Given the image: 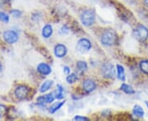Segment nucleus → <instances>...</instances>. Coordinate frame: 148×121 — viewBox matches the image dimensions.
Here are the masks:
<instances>
[{"instance_id": "obj_1", "label": "nucleus", "mask_w": 148, "mask_h": 121, "mask_svg": "<svg viewBox=\"0 0 148 121\" xmlns=\"http://www.w3.org/2000/svg\"><path fill=\"white\" fill-rule=\"evenodd\" d=\"M101 43L105 46H113L117 43L118 40V36H117L116 32L111 29L106 30V31L102 34L101 36Z\"/></svg>"}, {"instance_id": "obj_2", "label": "nucleus", "mask_w": 148, "mask_h": 121, "mask_svg": "<svg viewBox=\"0 0 148 121\" xmlns=\"http://www.w3.org/2000/svg\"><path fill=\"white\" fill-rule=\"evenodd\" d=\"M133 36L140 42H144L148 39V30L143 25H139L133 30Z\"/></svg>"}, {"instance_id": "obj_3", "label": "nucleus", "mask_w": 148, "mask_h": 121, "mask_svg": "<svg viewBox=\"0 0 148 121\" xmlns=\"http://www.w3.org/2000/svg\"><path fill=\"white\" fill-rule=\"evenodd\" d=\"M95 12L92 10H86L81 15V21L85 26H90L95 22Z\"/></svg>"}, {"instance_id": "obj_4", "label": "nucleus", "mask_w": 148, "mask_h": 121, "mask_svg": "<svg viewBox=\"0 0 148 121\" xmlns=\"http://www.w3.org/2000/svg\"><path fill=\"white\" fill-rule=\"evenodd\" d=\"M101 72H102V75L106 79H113L115 74L114 67L113 64L111 63L104 64L101 68Z\"/></svg>"}, {"instance_id": "obj_5", "label": "nucleus", "mask_w": 148, "mask_h": 121, "mask_svg": "<svg viewBox=\"0 0 148 121\" xmlns=\"http://www.w3.org/2000/svg\"><path fill=\"white\" fill-rule=\"evenodd\" d=\"M91 47V43L87 39H81L77 44V50L80 53H87Z\"/></svg>"}, {"instance_id": "obj_6", "label": "nucleus", "mask_w": 148, "mask_h": 121, "mask_svg": "<svg viewBox=\"0 0 148 121\" xmlns=\"http://www.w3.org/2000/svg\"><path fill=\"white\" fill-rule=\"evenodd\" d=\"M3 38L9 44H12L18 40V34L14 30H7L3 33Z\"/></svg>"}, {"instance_id": "obj_7", "label": "nucleus", "mask_w": 148, "mask_h": 121, "mask_svg": "<svg viewBox=\"0 0 148 121\" xmlns=\"http://www.w3.org/2000/svg\"><path fill=\"white\" fill-rule=\"evenodd\" d=\"M15 96L16 98H18L19 100H23L25 98H27L29 93V89L25 85H19L17 86L15 89Z\"/></svg>"}, {"instance_id": "obj_8", "label": "nucleus", "mask_w": 148, "mask_h": 121, "mask_svg": "<svg viewBox=\"0 0 148 121\" xmlns=\"http://www.w3.org/2000/svg\"><path fill=\"white\" fill-rule=\"evenodd\" d=\"M82 87H83V90L86 93H90L96 89V84L91 79H86L83 82Z\"/></svg>"}, {"instance_id": "obj_9", "label": "nucleus", "mask_w": 148, "mask_h": 121, "mask_svg": "<svg viewBox=\"0 0 148 121\" xmlns=\"http://www.w3.org/2000/svg\"><path fill=\"white\" fill-rule=\"evenodd\" d=\"M67 52H68L67 47L64 44H57L54 47V54L58 58L64 57L67 54Z\"/></svg>"}, {"instance_id": "obj_10", "label": "nucleus", "mask_w": 148, "mask_h": 121, "mask_svg": "<svg viewBox=\"0 0 148 121\" xmlns=\"http://www.w3.org/2000/svg\"><path fill=\"white\" fill-rule=\"evenodd\" d=\"M37 70L40 74L43 75H48L51 73L52 70L50 68V66L46 63H40L37 66Z\"/></svg>"}, {"instance_id": "obj_11", "label": "nucleus", "mask_w": 148, "mask_h": 121, "mask_svg": "<svg viewBox=\"0 0 148 121\" xmlns=\"http://www.w3.org/2000/svg\"><path fill=\"white\" fill-rule=\"evenodd\" d=\"M132 114L137 117L143 118V117H144V110L141 105H135L133 109H132Z\"/></svg>"}, {"instance_id": "obj_12", "label": "nucleus", "mask_w": 148, "mask_h": 121, "mask_svg": "<svg viewBox=\"0 0 148 121\" xmlns=\"http://www.w3.org/2000/svg\"><path fill=\"white\" fill-rule=\"evenodd\" d=\"M53 34V28L50 25H46L45 26L42 30V35L45 38H49Z\"/></svg>"}, {"instance_id": "obj_13", "label": "nucleus", "mask_w": 148, "mask_h": 121, "mask_svg": "<svg viewBox=\"0 0 148 121\" xmlns=\"http://www.w3.org/2000/svg\"><path fill=\"white\" fill-rule=\"evenodd\" d=\"M117 77L121 81L125 80V74H124V68L121 65H117Z\"/></svg>"}, {"instance_id": "obj_14", "label": "nucleus", "mask_w": 148, "mask_h": 121, "mask_svg": "<svg viewBox=\"0 0 148 121\" xmlns=\"http://www.w3.org/2000/svg\"><path fill=\"white\" fill-rule=\"evenodd\" d=\"M53 84V82L52 80H46V81H45V83L41 85V87L40 89V93H45V92H47L48 90L52 87Z\"/></svg>"}, {"instance_id": "obj_15", "label": "nucleus", "mask_w": 148, "mask_h": 121, "mask_svg": "<svg viewBox=\"0 0 148 121\" xmlns=\"http://www.w3.org/2000/svg\"><path fill=\"white\" fill-rule=\"evenodd\" d=\"M64 104H65V101H61V102L58 101V102L54 103L53 105H52L49 107V112H50L51 114L55 113V112L58 111V110H59Z\"/></svg>"}, {"instance_id": "obj_16", "label": "nucleus", "mask_w": 148, "mask_h": 121, "mask_svg": "<svg viewBox=\"0 0 148 121\" xmlns=\"http://www.w3.org/2000/svg\"><path fill=\"white\" fill-rule=\"evenodd\" d=\"M121 90L123 93H125L126 94H134V93H135V90L133 89V88L131 87L130 85H128V84H122Z\"/></svg>"}, {"instance_id": "obj_17", "label": "nucleus", "mask_w": 148, "mask_h": 121, "mask_svg": "<svg viewBox=\"0 0 148 121\" xmlns=\"http://www.w3.org/2000/svg\"><path fill=\"white\" fill-rule=\"evenodd\" d=\"M139 66L141 70L143 71L144 74H148V61L147 60H143L141 61V62L139 64Z\"/></svg>"}, {"instance_id": "obj_18", "label": "nucleus", "mask_w": 148, "mask_h": 121, "mask_svg": "<svg viewBox=\"0 0 148 121\" xmlns=\"http://www.w3.org/2000/svg\"><path fill=\"white\" fill-rule=\"evenodd\" d=\"M55 96H56V98L57 99H63L64 97V96H65V94H64V88L60 85V84H58V89H57V92H56V94H55Z\"/></svg>"}, {"instance_id": "obj_19", "label": "nucleus", "mask_w": 148, "mask_h": 121, "mask_svg": "<svg viewBox=\"0 0 148 121\" xmlns=\"http://www.w3.org/2000/svg\"><path fill=\"white\" fill-rule=\"evenodd\" d=\"M77 67L78 68L80 71L83 72V71H86L87 70V64L86 62H83V61H79L77 62Z\"/></svg>"}, {"instance_id": "obj_20", "label": "nucleus", "mask_w": 148, "mask_h": 121, "mask_svg": "<svg viewBox=\"0 0 148 121\" xmlns=\"http://www.w3.org/2000/svg\"><path fill=\"white\" fill-rule=\"evenodd\" d=\"M77 79H78L77 75L76 74H74V73H73V74H69V75H68L66 80H67V83H68V84H73V83H75Z\"/></svg>"}, {"instance_id": "obj_21", "label": "nucleus", "mask_w": 148, "mask_h": 121, "mask_svg": "<svg viewBox=\"0 0 148 121\" xmlns=\"http://www.w3.org/2000/svg\"><path fill=\"white\" fill-rule=\"evenodd\" d=\"M55 93H49L44 96L45 97V100L46 101V103H51L55 98H56V96L54 94Z\"/></svg>"}, {"instance_id": "obj_22", "label": "nucleus", "mask_w": 148, "mask_h": 121, "mask_svg": "<svg viewBox=\"0 0 148 121\" xmlns=\"http://www.w3.org/2000/svg\"><path fill=\"white\" fill-rule=\"evenodd\" d=\"M0 21L8 23L9 21V16L3 11H0Z\"/></svg>"}, {"instance_id": "obj_23", "label": "nucleus", "mask_w": 148, "mask_h": 121, "mask_svg": "<svg viewBox=\"0 0 148 121\" xmlns=\"http://www.w3.org/2000/svg\"><path fill=\"white\" fill-rule=\"evenodd\" d=\"M37 103H38V105H41V106L45 105L46 101H45V97H44V96L39 97L37 98Z\"/></svg>"}, {"instance_id": "obj_24", "label": "nucleus", "mask_w": 148, "mask_h": 121, "mask_svg": "<svg viewBox=\"0 0 148 121\" xmlns=\"http://www.w3.org/2000/svg\"><path fill=\"white\" fill-rule=\"evenodd\" d=\"M10 13L12 15V16H14V17H20L21 16V11L19 10H16V9H13V10H12L10 11Z\"/></svg>"}, {"instance_id": "obj_25", "label": "nucleus", "mask_w": 148, "mask_h": 121, "mask_svg": "<svg viewBox=\"0 0 148 121\" xmlns=\"http://www.w3.org/2000/svg\"><path fill=\"white\" fill-rule=\"evenodd\" d=\"M74 120H80V121H83V120H88L89 119L87 117H84V116H75L73 118Z\"/></svg>"}, {"instance_id": "obj_26", "label": "nucleus", "mask_w": 148, "mask_h": 121, "mask_svg": "<svg viewBox=\"0 0 148 121\" xmlns=\"http://www.w3.org/2000/svg\"><path fill=\"white\" fill-rule=\"evenodd\" d=\"M69 32V29L67 28V26H63L61 30H60V33L61 34H67Z\"/></svg>"}, {"instance_id": "obj_27", "label": "nucleus", "mask_w": 148, "mask_h": 121, "mask_svg": "<svg viewBox=\"0 0 148 121\" xmlns=\"http://www.w3.org/2000/svg\"><path fill=\"white\" fill-rule=\"evenodd\" d=\"M64 72L65 74H68L69 75L70 74V69L68 66H64Z\"/></svg>"}, {"instance_id": "obj_28", "label": "nucleus", "mask_w": 148, "mask_h": 121, "mask_svg": "<svg viewBox=\"0 0 148 121\" xmlns=\"http://www.w3.org/2000/svg\"><path fill=\"white\" fill-rule=\"evenodd\" d=\"M4 109H5V107H4L3 105H0V113H1V112H3V111H4Z\"/></svg>"}, {"instance_id": "obj_29", "label": "nucleus", "mask_w": 148, "mask_h": 121, "mask_svg": "<svg viewBox=\"0 0 148 121\" xmlns=\"http://www.w3.org/2000/svg\"><path fill=\"white\" fill-rule=\"evenodd\" d=\"M144 3H145V5L148 7V0H144Z\"/></svg>"}, {"instance_id": "obj_30", "label": "nucleus", "mask_w": 148, "mask_h": 121, "mask_svg": "<svg viewBox=\"0 0 148 121\" xmlns=\"http://www.w3.org/2000/svg\"><path fill=\"white\" fill-rule=\"evenodd\" d=\"M1 70H2V66L0 65V72H1Z\"/></svg>"}, {"instance_id": "obj_31", "label": "nucleus", "mask_w": 148, "mask_h": 121, "mask_svg": "<svg viewBox=\"0 0 148 121\" xmlns=\"http://www.w3.org/2000/svg\"><path fill=\"white\" fill-rule=\"evenodd\" d=\"M146 105H147V106L148 107V101H146Z\"/></svg>"}]
</instances>
